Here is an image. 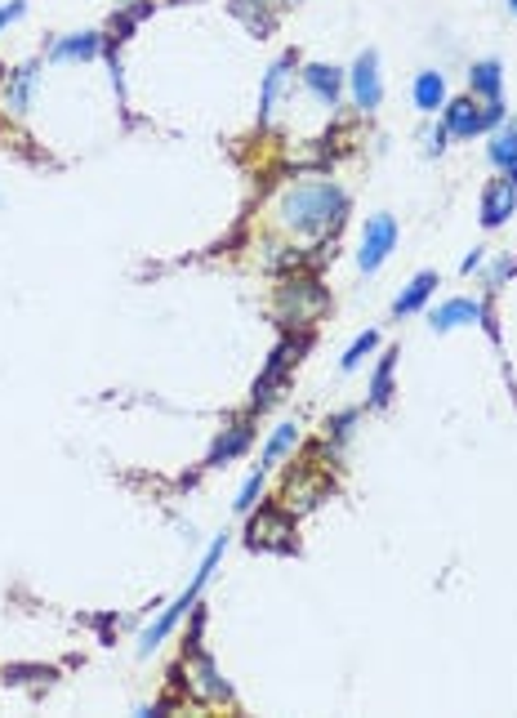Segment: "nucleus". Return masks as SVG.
<instances>
[{
  "mask_svg": "<svg viewBox=\"0 0 517 718\" xmlns=\"http://www.w3.org/2000/svg\"><path fill=\"white\" fill-rule=\"evenodd\" d=\"M344 192L335 188V183H304V188H295L286 205H281V214H286V223L295 228V232H326V228H335L339 219H344Z\"/></svg>",
  "mask_w": 517,
  "mask_h": 718,
  "instance_id": "f257e3e1",
  "label": "nucleus"
},
{
  "mask_svg": "<svg viewBox=\"0 0 517 718\" xmlns=\"http://www.w3.org/2000/svg\"><path fill=\"white\" fill-rule=\"evenodd\" d=\"M223 549H228V536H219V540H214V545H210L206 563H201V571H197V575H192V585H188V589H183V594H179V603H174V607H165V612H161V620H156L152 629H148V634H143V643H139V652H143V656H148V652H152L156 643H161V638H165V634H170V629H174V625H179V615H183V612H188V607H192V603H197V594H201V589H206L210 571H214V563H219V558H223Z\"/></svg>",
  "mask_w": 517,
  "mask_h": 718,
  "instance_id": "f03ea898",
  "label": "nucleus"
},
{
  "mask_svg": "<svg viewBox=\"0 0 517 718\" xmlns=\"http://www.w3.org/2000/svg\"><path fill=\"white\" fill-rule=\"evenodd\" d=\"M330 304V295L317 286V281H286L281 286V300H277V312L286 326H312Z\"/></svg>",
  "mask_w": 517,
  "mask_h": 718,
  "instance_id": "7ed1b4c3",
  "label": "nucleus"
},
{
  "mask_svg": "<svg viewBox=\"0 0 517 718\" xmlns=\"http://www.w3.org/2000/svg\"><path fill=\"white\" fill-rule=\"evenodd\" d=\"M304 349H308V335H304V339H286V344H277V353L268 358V370L258 375V384H255V398H250V407H255V410H263V407H268V402H272V398H277V384L286 379V370H290V366L299 361V353H304Z\"/></svg>",
  "mask_w": 517,
  "mask_h": 718,
  "instance_id": "20e7f679",
  "label": "nucleus"
},
{
  "mask_svg": "<svg viewBox=\"0 0 517 718\" xmlns=\"http://www.w3.org/2000/svg\"><path fill=\"white\" fill-rule=\"evenodd\" d=\"M393 246H397V223H393V214H375L370 223H366L362 232V268L366 272H375L384 259L393 255Z\"/></svg>",
  "mask_w": 517,
  "mask_h": 718,
  "instance_id": "39448f33",
  "label": "nucleus"
},
{
  "mask_svg": "<svg viewBox=\"0 0 517 718\" xmlns=\"http://www.w3.org/2000/svg\"><path fill=\"white\" fill-rule=\"evenodd\" d=\"M250 545L255 549H295V522L286 509H263L250 522Z\"/></svg>",
  "mask_w": 517,
  "mask_h": 718,
  "instance_id": "423d86ee",
  "label": "nucleus"
},
{
  "mask_svg": "<svg viewBox=\"0 0 517 718\" xmlns=\"http://www.w3.org/2000/svg\"><path fill=\"white\" fill-rule=\"evenodd\" d=\"M353 99H357L362 112L379 107V99H384V90H379V58H375V50H366L362 58H357V67H353Z\"/></svg>",
  "mask_w": 517,
  "mask_h": 718,
  "instance_id": "0eeeda50",
  "label": "nucleus"
},
{
  "mask_svg": "<svg viewBox=\"0 0 517 718\" xmlns=\"http://www.w3.org/2000/svg\"><path fill=\"white\" fill-rule=\"evenodd\" d=\"M513 205H517V188L509 179H495V183L482 192V223H486V228H500V223L513 214Z\"/></svg>",
  "mask_w": 517,
  "mask_h": 718,
  "instance_id": "6e6552de",
  "label": "nucleus"
},
{
  "mask_svg": "<svg viewBox=\"0 0 517 718\" xmlns=\"http://www.w3.org/2000/svg\"><path fill=\"white\" fill-rule=\"evenodd\" d=\"M188 669H192V687H197L201 696H210V701H228V683L219 678V669H214V661H210L206 652H197V643H192V661H188Z\"/></svg>",
  "mask_w": 517,
  "mask_h": 718,
  "instance_id": "1a4fd4ad",
  "label": "nucleus"
},
{
  "mask_svg": "<svg viewBox=\"0 0 517 718\" xmlns=\"http://www.w3.org/2000/svg\"><path fill=\"white\" fill-rule=\"evenodd\" d=\"M304 85H308L326 107H335V103H339V90H344V72H335V67H326V63H312V67H304Z\"/></svg>",
  "mask_w": 517,
  "mask_h": 718,
  "instance_id": "9d476101",
  "label": "nucleus"
},
{
  "mask_svg": "<svg viewBox=\"0 0 517 718\" xmlns=\"http://www.w3.org/2000/svg\"><path fill=\"white\" fill-rule=\"evenodd\" d=\"M482 130V107H473V99H455L446 103V134H460V139H473Z\"/></svg>",
  "mask_w": 517,
  "mask_h": 718,
  "instance_id": "9b49d317",
  "label": "nucleus"
},
{
  "mask_svg": "<svg viewBox=\"0 0 517 718\" xmlns=\"http://www.w3.org/2000/svg\"><path fill=\"white\" fill-rule=\"evenodd\" d=\"M433 290H437V277H433V272H419L411 286H406V290L397 295L393 312H397V317H411V312H419V308L428 304V295H433Z\"/></svg>",
  "mask_w": 517,
  "mask_h": 718,
  "instance_id": "f8f14e48",
  "label": "nucleus"
},
{
  "mask_svg": "<svg viewBox=\"0 0 517 718\" xmlns=\"http://www.w3.org/2000/svg\"><path fill=\"white\" fill-rule=\"evenodd\" d=\"M477 317H482V304H477V300H451V304L433 308V330H451V326L477 321Z\"/></svg>",
  "mask_w": 517,
  "mask_h": 718,
  "instance_id": "ddd939ff",
  "label": "nucleus"
},
{
  "mask_svg": "<svg viewBox=\"0 0 517 718\" xmlns=\"http://www.w3.org/2000/svg\"><path fill=\"white\" fill-rule=\"evenodd\" d=\"M295 67V54H286V58H277L272 67H268V76H263V94H258V125H268V116H272V103H277V90H281V76Z\"/></svg>",
  "mask_w": 517,
  "mask_h": 718,
  "instance_id": "4468645a",
  "label": "nucleus"
},
{
  "mask_svg": "<svg viewBox=\"0 0 517 718\" xmlns=\"http://www.w3.org/2000/svg\"><path fill=\"white\" fill-rule=\"evenodd\" d=\"M446 103V81H442V72H419L415 76V107L419 112H437Z\"/></svg>",
  "mask_w": 517,
  "mask_h": 718,
  "instance_id": "2eb2a0df",
  "label": "nucleus"
},
{
  "mask_svg": "<svg viewBox=\"0 0 517 718\" xmlns=\"http://www.w3.org/2000/svg\"><path fill=\"white\" fill-rule=\"evenodd\" d=\"M250 447V428L246 424H237V428H228L219 442H214V451H210V464H228V460H237L241 451Z\"/></svg>",
  "mask_w": 517,
  "mask_h": 718,
  "instance_id": "dca6fc26",
  "label": "nucleus"
},
{
  "mask_svg": "<svg viewBox=\"0 0 517 718\" xmlns=\"http://www.w3.org/2000/svg\"><path fill=\"white\" fill-rule=\"evenodd\" d=\"M32 85H36V67L27 63V67H18V72L9 76V85H5V103H9L14 112H27V99H32Z\"/></svg>",
  "mask_w": 517,
  "mask_h": 718,
  "instance_id": "f3484780",
  "label": "nucleus"
},
{
  "mask_svg": "<svg viewBox=\"0 0 517 718\" xmlns=\"http://www.w3.org/2000/svg\"><path fill=\"white\" fill-rule=\"evenodd\" d=\"M299 447V424H281L272 438H268V447H263V464L258 468H268V464H277L281 456H290Z\"/></svg>",
  "mask_w": 517,
  "mask_h": 718,
  "instance_id": "a211bd4d",
  "label": "nucleus"
},
{
  "mask_svg": "<svg viewBox=\"0 0 517 718\" xmlns=\"http://www.w3.org/2000/svg\"><path fill=\"white\" fill-rule=\"evenodd\" d=\"M500 81H504V72H500V63H473V72H468V85L477 90V94H486V99H500Z\"/></svg>",
  "mask_w": 517,
  "mask_h": 718,
  "instance_id": "6ab92c4d",
  "label": "nucleus"
},
{
  "mask_svg": "<svg viewBox=\"0 0 517 718\" xmlns=\"http://www.w3.org/2000/svg\"><path fill=\"white\" fill-rule=\"evenodd\" d=\"M393 366H397V353H384L379 366H375V379H370V407H384L393 398Z\"/></svg>",
  "mask_w": 517,
  "mask_h": 718,
  "instance_id": "aec40b11",
  "label": "nucleus"
},
{
  "mask_svg": "<svg viewBox=\"0 0 517 718\" xmlns=\"http://www.w3.org/2000/svg\"><path fill=\"white\" fill-rule=\"evenodd\" d=\"M99 50H103V41H99L94 32H81V36L58 41V45H54V58H58V63H63V58H94Z\"/></svg>",
  "mask_w": 517,
  "mask_h": 718,
  "instance_id": "412c9836",
  "label": "nucleus"
},
{
  "mask_svg": "<svg viewBox=\"0 0 517 718\" xmlns=\"http://www.w3.org/2000/svg\"><path fill=\"white\" fill-rule=\"evenodd\" d=\"M491 161L500 170H513L517 165V125H504L495 139H491Z\"/></svg>",
  "mask_w": 517,
  "mask_h": 718,
  "instance_id": "4be33fe9",
  "label": "nucleus"
},
{
  "mask_svg": "<svg viewBox=\"0 0 517 718\" xmlns=\"http://www.w3.org/2000/svg\"><path fill=\"white\" fill-rule=\"evenodd\" d=\"M375 344H379V335L375 330H366L362 339H353V349L344 353V370H353V366H362L366 353H375Z\"/></svg>",
  "mask_w": 517,
  "mask_h": 718,
  "instance_id": "5701e85b",
  "label": "nucleus"
},
{
  "mask_svg": "<svg viewBox=\"0 0 517 718\" xmlns=\"http://www.w3.org/2000/svg\"><path fill=\"white\" fill-rule=\"evenodd\" d=\"M258 491H263V468H258L255 477H250V482H246V487H241V496H237V509H241V513H250V509H255Z\"/></svg>",
  "mask_w": 517,
  "mask_h": 718,
  "instance_id": "b1692460",
  "label": "nucleus"
},
{
  "mask_svg": "<svg viewBox=\"0 0 517 718\" xmlns=\"http://www.w3.org/2000/svg\"><path fill=\"white\" fill-rule=\"evenodd\" d=\"M23 9H27L23 0H14V5H5V9H0V27H9L14 18H23Z\"/></svg>",
  "mask_w": 517,
  "mask_h": 718,
  "instance_id": "393cba45",
  "label": "nucleus"
},
{
  "mask_svg": "<svg viewBox=\"0 0 517 718\" xmlns=\"http://www.w3.org/2000/svg\"><path fill=\"white\" fill-rule=\"evenodd\" d=\"M509 183H513V188H517V165H513V170H509Z\"/></svg>",
  "mask_w": 517,
  "mask_h": 718,
  "instance_id": "a878e982",
  "label": "nucleus"
},
{
  "mask_svg": "<svg viewBox=\"0 0 517 718\" xmlns=\"http://www.w3.org/2000/svg\"><path fill=\"white\" fill-rule=\"evenodd\" d=\"M509 9H513V14H517V0H509Z\"/></svg>",
  "mask_w": 517,
  "mask_h": 718,
  "instance_id": "bb28decb",
  "label": "nucleus"
}]
</instances>
